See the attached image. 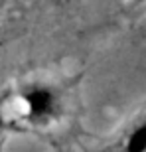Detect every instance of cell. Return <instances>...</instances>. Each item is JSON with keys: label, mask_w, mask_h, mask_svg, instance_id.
Wrapping results in <instances>:
<instances>
[{"label": "cell", "mask_w": 146, "mask_h": 152, "mask_svg": "<svg viewBox=\"0 0 146 152\" xmlns=\"http://www.w3.org/2000/svg\"><path fill=\"white\" fill-rule=\"evenodd\" d=\"M20 121L32 129H45L61 117V97L47 83H26L16 93Z\"/></svg>", "instance_id": "1"}, {"label": "cell", "mask_w": 146, "mask_h": 152, "mask_svg": "<svg viewBox=\"0 0 146 152\" xmlns=\"http://www.w3.org/2000/svg\"><path fill=\"white\" fill-rule=\"evenodd\" d=\"M107 152H146V117L117 142V146L109 148Z\"/></svg>", "instance_id": "2"}, {"label": "cell", "mask_w": 146, "mask_h": 152, "mask_svg": "<svg viewBox=\"0 0 146 152\" xmlns=\"http://www.w3.org/2000/svg\"><path fill=\"white\" fill-rule=\"evenodd\" d=\"M10 129H12V121L8 118V115H6V111H4V105H2V99H0V138H2Z\"/></svg>", "instance_id": "3"}, {"label": "cell", "mask_w": 146, "mask_h": 152, "mask_svg": "<svg viewBox=\"0 0 146 152\" xmlns=\"http://www.w3.org/2000/svg\"><path fill=\"white\" fill-rule=\"evenodd\" d=\"M55 152H61V150H55Z\"/></svg>", "instance_id": "4"}]
</instances>
